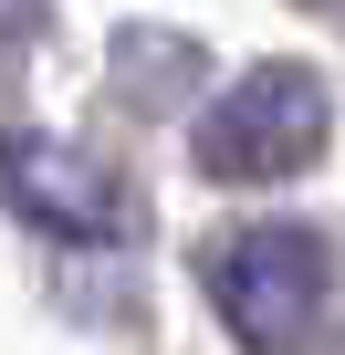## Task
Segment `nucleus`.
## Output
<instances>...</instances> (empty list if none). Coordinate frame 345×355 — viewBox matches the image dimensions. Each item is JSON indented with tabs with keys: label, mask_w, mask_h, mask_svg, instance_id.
I'll return each mask as SVG.
<instances>
[{
	"label": "nucleus",
	"mask_w": 345,
	"mask_h": 355,
	"mask_svg": "<svg viewBox=\"0 0 345 355\" xmlns=\"http://www.w3.org/2000/svg\"><path fill=\"white\" fill-rule=\"evenodd\" d=\"M210 303L230 324V345L251 355H303L324 324V251L303 230H241L210 251Z\"/></svg>",
	"instance_id": "obj_2"
},
{
	"label": "nucleus",
	"mask_w": 345,
	"mask_h": 355,
	"mask_svg": "<svg viewBox=\"0 0 345 355\" xmlns=\"http://www.w3.org/2000/svg\"><path fill=\"white\" fill-rule=\"evenodd\" d=\"M324 136H335V94L303 63H251L189 125V157H199V178H220V189H283V178H303L324 157Z\"/></svg>",
	"instance_id": "obj_1"
},
{
	"label": "nucleus",
	"mask_w": 345,
	"mask_h": 355,
	"mask_svg": "<svg viewBox=\"0 0 345 355\" xmlns=\"http://www.w3.org/2000/svg\"><path fill=\"white\" fill-rule=\"evenodd\" d=\"M0 189H11V209L32 230H63V241H115V178L74 146H42V136H11L0 146Z\"/></svg>",
	"instance_id": "obj_3"
},
{
	"label": "nucleus",
	"mask_w": 345,
	"mask_h": 355,
	"mask_svg": "<svg viewBox=\"0 0 345 355\" xmlns=\"http://www.w3.org/2000/svg\"><path fill=\"white\" fill-rule=\"evenodd\" d=\"M32 11H42V0H0V32H32Z\"/></svg>",
	"instance_id": "obj_4"
}]
</instances>
